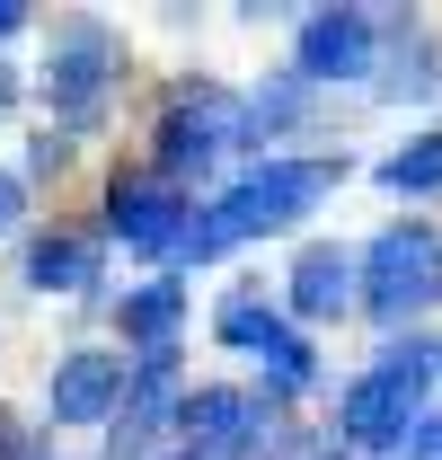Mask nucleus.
<instances>
[{
	"mask_svg": "<svg viewBox=\"0 0 442 460\" xmlns=\"http://www.w3.org/2000/svg\"><path fill=\"white\" fill-rule=\"evenodd\" d=\"M292 71H301L310 89H319V80H363V71H381V18H372V9H319V18H301Z\"/></svg>",
	"mask_w": 442,
	"mask_h": 460,
	"instance_id": "obj_8",
	"label": "nucleus"
},
{
	"mask_svg": "<svg viewBox=\"0 0 442 460\" xmlns=\"http://www.w3.org/2000/svg\"><path fill=\"white\" fill-rule=\"evenodd\" d=\"M381 89H389V98H425V89H442V45L425 36V27H416V36H398Z\"/></svg>",
	"mask_w": 442,
	"mask_h": 460,
	"instance_id": "obj_16",
	"label": "nucleus"
},
{
	"mask_svg": "<svg viewBox=\"0 0 442 460\" xmlns=\"http://www.w3.org/2000/svg\"><path fill=\"white\" fill-rule=\"evenodd\" d=\"M336 186H345V160H328V151H283V160H266V169L230 177L213 204L186 222V239H177V257H221V248H239V239H257V230H283L301 222V213H319Z\"/></svg>",
	"mask_w": 442,
	"mask_h": 460,
	"instance_id": "obj_1",
	"label": "nucleus"
},
{
	"mask_svg": "<svg viewBox=\"0 0 442 460\" xmlns=\"http://www.w3.org/2000/svg\"><path fill=\"white\" fill-rule=\"evenodd\" d=\"M310 460H345V452H310Z\"/></svg>",
	"mask_w": 442,
	"mask_h": 460,
	"instance_id": "obj_24",
	"label": "nucleus"
},
{
	"mask_svg": "<svg viewBox=\"0 0 442 460\" xmlns=\"http://www.w3.org/2000/svg\"><path fill=\"white\" fill-rule=\"evenodd\" d=\"M363 284V257L354 248H336V239H310L301 257H292V275H283V310L292 319H336L345 301Z\"/></svg>",
	"mask_w": 442,
	"mask_h": 460,
	"instance_id": "obj_11",
	"label": "nucleus"
},
{
	"mask_svg": "<svg viewBox=\"0 0 442 460\" xmlns=\"http://www.w3.org/2000/svg\"><path fill=\"white\" fill-rule=\"evenodd\" d=\"M186 222H195V204H186V195H177V177H160V169H124V177L107 186V230L124 239V248L177 257Z\"/></svg>",
	"mask_w": 442,
	"mask_h": 460,
	"instance_id": "obj_6",
	"label": "nucleus"
},
{
	"mask_svg": "<svg viewBox=\"0 0 442 460\" xmlns=\"http://www.w3.org/2000/svg\"><path fill=\"white\" fill-rule=\"evenodd\" d=\"M18 107V71H0V115Z\"/></svg>",
	"mask_w": 442,
	"mask_h": 460,
	"instance_id": "obj_23",
	"label": "nucleus"
},
{
	"mask_svg": "<svg viewBox=\"0 0 442 460\" xmlns=\"http://www.w3.org/2000/svg\"><path fill=\"white\" fill-rule=\"evenodd\" d=\"M62 160H71V133H45V142H36V151H27V169H36V177H54Z\"/></svg>",
	"mask_w": 442,
	"mask_h": 460,
	"instance_id": "obj_20",
	"label": "nucleus"
},
{
	"mask_svg": "<svg viewBox=\"0 0 442 460\" xmlns=\"http://www.w3.org/2000/svg\"><path fill=\"white\" fill-rule=\"evenodd\" d=\"M213 337L239 345V354H266L275 337H292V319H283L275 301H257V292H230V301L213 310Z\"/></svg>",
	"mask_w": 442,
	"mask_h": 460,
	"instance_id": "obj_14",
	"label": "nucleus"
},
{
	"mask_svg": "<svg viewBox=\"0 0 442 460\" xmlns=\"http://www.w3.org/2000/svg\"><path fill=\"white\" fill-rule=\"evenodd\" d=\"M442 372V337H416V345H389L381 363L336 399V434L363 443V452H398L416 425H425V390Z\"/></svg>",
	"mask_w": 442,
	"mask_h": 460,
	"instance_id": "obj_2",
	"label": "nucleus"
},
{
	"mask_svg": "<svg viewBox=\"0 0 442 460\" xmlns=\"http://www.w3.org/2000/svg\"><path fill=\"white\" fill-rule=\"evenodd\" d=\"M177 319H186V284H133L124 301H115V328H124V345H142V354H168L177 345Z\"/></svg>",
	"mask_w": 442,
	"mask_h": 460,
	"instance_id": "obj_12",
	"label": "nucleus"
},
{
	"mask_svg": "<svg viewBox=\"0 0 442 460\" xmlns=\"http://www.w3.org/2000/svg\"><path fill=\"white\" fill-rule=\"evenodd\" d=\"M124 354H107V345H71L54 363V381H45V416L54 425H107L115 407H124Z\"/></svg>",
	"mask_w": 442,
	"mask_h": 460,
	"instance_id": "obj_9",
	"label": "nucleus"
},
{
	"mask_svg": "<svg viewBox=\"0 0 442 460\" xmlns=\"http://www.w3.org/2000/svg\"><path fill=\"white\" fill-rule=\"evenodd\" d=\"M98 266H107V257H98L89 230H45V239L27 248V284H36V292H89Z\"/></svg>",
	"mask_w": 442,
	"mask_h": 460,
	"instance_id": "obj_13",
	"label": "nucleus"
},
{
	"mask_svg": "<svg viewBox=\"0 0 442 460\" xmlns=\"http://www.w3.org/2000/svg\"><path fill=\"white\" fill-rule=\"evenodd\" d=\"M177 443L195 460H257L266 452V399H248V390H186Z\"/></svg>",
	"mask_w": 442,
	"mask_h": 460,
	"instance_id": "obj_7",
	"label": "nucleus"
},
{
	"mask_svg": "<svg viewBox=\"0 0 442 460\" xmlns=\"http://www.w3.org/2000/svg\"><path fill=\"white\" fill-rule=\"evenodd\" d=\"M0 460H36V452H27V434H18L9 416H0Z\"/></svg>",
	"mask_w": 442,
	"mask_h": 460,
	"instance_id": "obj_21",
	"label": "nucleus"
},
{
	"mask_svg": "<svg viewBox=\"0 0 442 460\" xmlns=\"http://www.w3.org/2000/svg\"><path fill=\"white\" fill-rule=\"evenodd\" d=\"M18 213H27V177L0 169V230H18Z\"/></svg>",
	"mask_w": 442,
	"mask_h": 460,
	"instance_id": "obj_19",
	"label": "nucleus"
},
{
	"mask_svg": "<svg viewBox=\"0 0 442 460\" xmlns=\"http://www.w3.org/2000/svg\"><path fill=\"white\" fill-rule=\"evenodd\" d=\"M115 71H124V36L107 18H62L54 27V45H45V98H54L62 124H89L107 107Z\"/></svg>",
	"mask_w": 442,
	"mask_h": 460,
	"instance_id": "obj_5",
	"label": "nucleus"
},
{
	"mask_svg": "<svg viewBox=\"0 0 442 460\" xmlns=\"http://www.w3.org/2000/svg\"><path fill=\"white\" fill-rule=\"evenodd\" d=\"M257 124H248V98H230L213 80H195V89H177L151 124V142H160V177H186V169H213L221 151H239Z\"/></svg>",
	"mask_w": 442,
	"mask_h": 460,
	"instance_id": "obj_4",
	"label": "nucleus"
},
{
	"mask_svg": "<svg viewBox=\"0 0 442 460\" xmlns=\"http://www.w3.org/2000/svg\"><path fill=\"white\" fill-rule=\"evenodd\" d=\"M177 363L168 354H142L133 381H124V407H115V460H142L160 443V425H177Z\"/></svg>",
	"mask_w": 442,
	"mask_h": 460,
	"instance_id": "obj_10",
	"label": "nucleus"
},
{
	"mask_svg": "<svg viewBox=\"0 0 442 460\" xmlns=\"http://www.w3.org/2000/svg\"><path fill=\"white\" fill-rule=\"evenodd\" d=\"M398 460H442V416H425V425L398 443Z\"/></svg>",
	"mask_w": 442,
	"mask_h": 460,
	"instance_id": "obj_18",
	"label": "nucleus"
},
{
	"mask_svg": "<svg viewBox=\"0 0 442 460\" xmlns=\"http://www.w3.org/2000/svg\"><path fill=\"white\" fill-rule=\"evenodd\" d=\"M442 301V230L434 222H389L363 248V310L372 319H425Z\"/></svg>",
	"mask_w": 442,
	"mask_h": 460,
	"instance_id": "obj_3",
	"label": "nucleus"
},
{
	"mask_svg": "<svg viewBox=\"0 0 442 460\" xmlns=\"http://www.w3.org/2000/svg\"><path fill=\"white\" fill-rule=\"evenodd\" d=\"M257 372H266L275 390H310V381H319V354H310V337L292 328V337H275L266 354H257Z\"/></svg>",
	"mask_w": 442,
	"mask_h": 460,
	"instance_id": "obj_17",
	"label": "nucleus"
},
{
	"mask_svg": "<svg viewBox=\"0 0 442 460\" xmlns=\"http://www.w3.org/2000/svg\"><path fill=\"white\" fill-rule=\"evenodd\" d=\"M18 18H27V9H18V0H0V36H18Z\"/></svg>",
	"mask_w": 442,
	"mask_h": 460,
	"instance_id": "obj_22",
	"label": "nucleus"
},
{
	"mask_svg": "<svg viewBox=\"0 0 442 460\" xmlns=\"http://www.w3.org/2000/svg\"><path fill=\"white\" fill-rule=\"evenodd\" d=\"M381 186L389 195H442V133H416L381 160Z\"/></svg>",
	"mask_w": 442,
	"mask_h": 460,
	"instance_id": "obj_15",
	"label": "nucleus"
}]
</instances>
